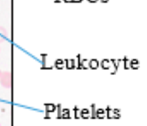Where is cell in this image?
<instances>
[{
    "instance_id": "277c9868",
    "label": "cell",
    "mask_w": 147,
    "mask_h": 126,
    "mask_svg": "<svg viewBox=\"0 0 147 126\" xmlns=\"http://www.w3.org/2000/svg\"><path fill=\"white\" fill-rule=\"evenodd\" d=\"M0 126H1V124H0Z\"/></svg>"
},
{
    "instance_id": "7a4b0ae2",
    "label": "cell",
    "mask_w": 147,
    "mask_h": 126,
    "mask_svg": "<svg viewBox=\"0 0 147 126\" xmlns=\"http://www.w3.org/2000/svg\"><path fill=\"white\" fill-rule=\"evenodd\" d=\"M8 37V33H7V29L3 26H0V43H4L5 41Z\"/></svg>"
},
{
    "instance_id": "6da1fadb",
    "label": "cell",
    "mask_w": 147,
    "mask_h": 126,
    "mask_svg": "<svg viewBox=\"0 0 147 126\" xmlns=\"http://www.w3.org/2000/svg\"><path fill=\"white\" fill-rule=\"evenodd\" d=\"M0 85L3 88L9 89L12 86V75L10 72H1L0 74Z\"/></svg>"
},
{
    "instance_id": "3957f363",
    "label": "cell",
    "mask_w": 147,
    "mask_h": 126,
    "mask_svg": "<svg viewBox=\"0 0 147 126\" xmlns=\"http://www.w3.org/2000/svg\"><path fill=\"white\" fill-rule=\"evenodd\" d=\"M0 74H1V71H0Z\"/></svg>"
}]
</instances>
